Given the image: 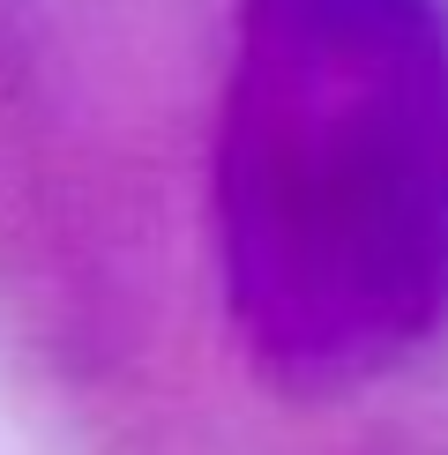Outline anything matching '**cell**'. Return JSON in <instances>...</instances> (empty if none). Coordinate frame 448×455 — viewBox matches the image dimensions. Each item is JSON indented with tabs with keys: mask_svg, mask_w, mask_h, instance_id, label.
Returning <instances> with one entry per match:
<instances>
[{
	"mask_svg": "<svg viewBox=\"0 0 448 455\" xmlns=\"http://www.w3.org/2000/svg\"><path fill=\"white\" fill-rule=\"evenodd\" d=\"M224 283L299 395L448 321V0H247L217 135Z\"/></svg>",
	"mask_w": 448,
	"mask_h": 455,
	"instance_id": "6da1fadb",
	"label": "cell"
}]
</instances>
